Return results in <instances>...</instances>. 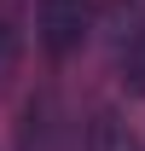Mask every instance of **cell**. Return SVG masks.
<instances>
[{
	"mask_svg": "<svg viewBox=\"0 0 145 151\" xmlns=\"http://www.w3.org/2000/svg\"><path fill=\"white\" fill-rule=\"evenodd\" d=\"M41 47L52 58L75 52L81 47V35H87V0H41Z\"/></svg>",
	"mask_w": 145,
	"mask_h": 151,
	"instance_id": "cell-1",
	"label": "cell"
},
{
	"mask_svg": "<svg viewBox=\"0 0 145 151\" xmlns=\"http://www.w3.org/2000/svg\"><path fill=\"white\" fill-rule=\"evenodd\" d=\"M87 151H145V145H139V134L128 128L116 111H99L87 122Z\"/></svg>",
	"mask_w": 145,
	"mask_h": 151,
	"instance_id": "cell-2",
	"label": "cell"
},
{
	"mask_svg": "<svg viewBox=\"0 0 145 151\" xmlns=\"http://www.w3.org/2000/svg\"><path fill=\"white\" fill-rule=\"evenodd\" d=\"M122 81H128V93L145 99V29L128 41V52H122Z\"/></svg>",
	"mask_w": 145,
	"mask_h": 151,
	"instance_id": "cell-3",
	"label": "cell"
},
{
	"mask_svg": "<svg viewBox=\"0 0 145 151\" xmlns=\"http://www.w3.org/2000/svg\"><path fill=\"white\" fill-rule=\"evenodd\" d=\"M12 64H18V23L0 18V81L12 76Z\"/></svg>",
	"mask_w": 145,
	"mask_h": 151,
	"instance_id": "cell-4",
	"label": "cell"
}]
</instances>
